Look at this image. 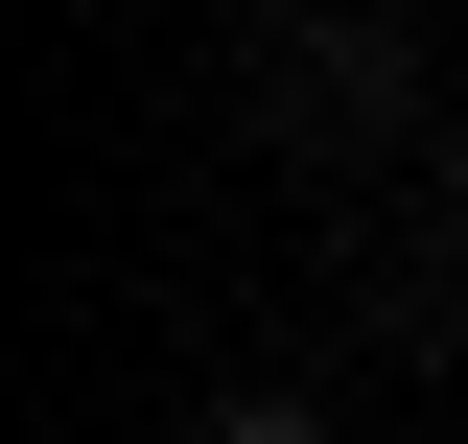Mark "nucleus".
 I'll list each match as a JSON object with an SVG mask.
<instances>
[{"label": "nucleus", "mask_w": 468, "mask_h": 444, "mask_svg": "<svg viewBox=\"0 0 468 444\" xmlns=\"http://www.w3.org/2000/svg\"><path fill=\"white\" fill-rule=\"evenodd\" d=\"M211 444H328V421H304V397H234V421H211Z\"/></svg>", "instance_id": "1"}]
</instances>
